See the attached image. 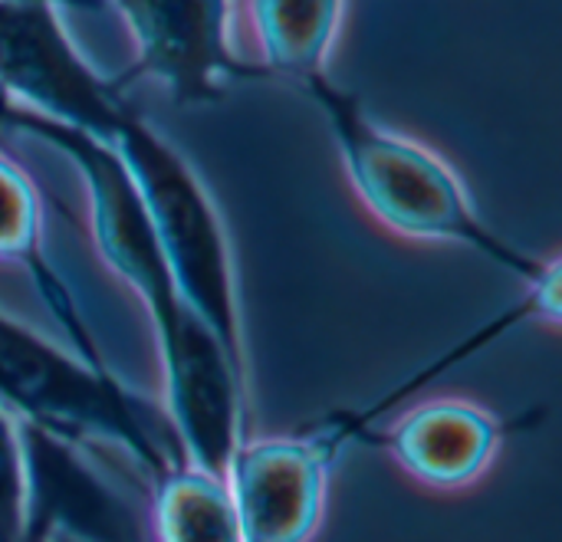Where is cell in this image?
Wrapping results in <instances>:
<instances>
[{
    "mask_svg": "<svg viewBox=\"0 0 562 542\" xmlns=\"http://www.w3.org/2000/svg\"><path fill=\"white\" fill-rule=\"evenodd\" d=\"M115 151L132 174L178 293L211 326L231 359L247 369V332L234 253L221 211L204 181L138 109L125 115L115 135Z\"/></svg>",
    "mask_w": 562,
    "mask_h": 542,
    "instance_id": "3957f363",
    "label": "cell"
},
{
    "mask_svg": "<svg viewBox=\"0 0 562 542\" xmlns=\"http://www.w3.org/2000/svg\"><path fill=\"white\" fill-rule=\"evenodd\" d=\"M323 109L346 184L366 217L408 244H451L481 253L517 280H537L550 257H533L504 240L474 207L458 171L425 142L379 122L359 95L339 89L326 72L303 79Z\"/></svg>",
    "mask_w": 562,
    "mask_h": 542,
    "instance_id": "6da1fadb",
    "label": "cell"
},
{
    "mask_svg": "<svg viewBox=\"0 0 562 542\" xmlns=\"http://www.w3.org/2000/svg\"><path fill=\"white\" fill-rule=\"evenodd\" d=\"M382 444L418 484L458 490L474 484L501 448V425L464 398H431L408 408Z\"/></svg>",
    "mask_w": 562,
    "mask_h": 542,
    "instance_id": "ba28073f",
    "label": "cell"
},
{
    "mask_svg": "<svg viewBox=\"0 0 562 542\" xmlns=\"http://www.w3.org/2000/svg\"><path fill=\"white\" fill-rule=\"evenodd\" d=\"M40 240H43V207H40L36 184L10 155L0 151V267H30L43 283V293L59 313V319L63 309L66 316H72L66 290L43 267Z\"/></svg>",
    "mask_w": 562,
    "mask_h": 542,
    "instance_id": "8fae6325",
    "label": "cell"
},
{
    "mask_svg": "<svg viewBox=\"0 0 562 542\" xmlns=\"http://www.w3.org/2000/svg\"><path fill=\"white\" fill-rule=\"evenodd\" d=\"M30 507L43 510L53 533L76 542H155L142 510L119 494L89 461L86 451L16 421Z\"/></svg>",
    "mask_w": 562,
    "mask_h": 542,
    "instance_id": "52a82bcc",
    "label": "cell"
},
{
    "mask_svg": "<svg viewBox=\"0 0 562 542\" xmlns=\"http://www.w3.org/2000/svg\"><path fill=\"white\" fill-rule=\"evenodd\" d=\"M125 20L138 72L158 79L175 102L204 105L240 76H260L231 43V0H105Z\"/></svg>",
    "mask_w": 562,
    "mask_h": 542,
    "instance_id": "5b68a950",
    "label": "cell"
},
{
    "mask_svg": "<svg viewBox=\"0 0 562 542\" xmlns=\"http://www.w3.org/2000/svg\"><path fill=\"white\" fill-rule=\"evenodd\" d=\"M346 0H247L250 36L260 53V72L296 82L323 72L339 33Z\"/></svg>",
    "mask_w": 562,
    "mask_h": 542,
    "instance_id": "9c48e42d",
    "label": "cell"
},
{
    "mask_svg": "<svg viewBox=\"0 0 562 542\" xmlns=\"http://www.w3.org/2000/svg\"><path fill=\"white\" fill-rule=\"evenodd\" d=\"M329 448L310 438L244 441L227 490L240 542H306L323 517Z\"/></svg>",
    "mask_w": 562,
    "mask_h": 542,
    "instance_id": "8992f818",
    "label": "cell"
},
{
    "mask_svg": "<svg viewBox=\"0 0 562 542\" xmlns=\"http://www.w3.org/2000/svg\"><path fill=\"white\" fill-rule=\"evenodd\" d=\"M49 533H53V527H49L46 513H43V510H36V507H30L26 530H23V540L20 542H49Z\"/></svg>",
    "mask_w": 562,
    "mask_h": 542,
    "instance_id": "4fadbf2b",
    "label": "cell"
},
{
    "mask_svg": "<svg viewBox=\"0 0 562 542\" xmlns=\"http://www.w3.org/2000/svg\"><path fill=\"white\" fill-rule=\"evenodd\" d=\"M3 3H26V0H3ZM49 3H99V0H49Z\"/></svg>",
    "mask_w": 562,
    "mask_h": 542,
    "instance_id": "9a60e30c",
    "label": "cell"
},
{
    "mask_svg": "<svg viewBox=\"0 0 562 542\" xmlns=\"http://www.w3.org/2000/svg\"><path fill=\"white\" fill-rule=\"evenodd\" d=\"M10 109H13V105H10V102H7V95L0 92V132H3V128H10V125H7V122H10Z\"/></svg>",
    "mask_w": 562,
    "mask_h": 542,
    "instance_id": "5bb4252c",
    "label": "cell"
},
{
    "mask_svg": "<svg viewBox=\"0 0 562 542\" xmlns=\"http://www.w3.org/2000/svg\"><path fill=\"white\" fill-rule=\"evenodd\" d=\"M49 542H76V540H69V537H63V533H49Z\"/></svg>",
    "mask_w": 562,
    "mask_h": 542,
    "instance_id": "2e32d148",
    "label": "cell"
},
{
    "mask_svg": "<svg viewBox=\"0 0 562 542\" xmlns=\"http://www.w3.org/2000/svg\"><path fill=\"white\" fill-rule=\"evenodd\" d=\"M0 92L13 109L102 145H115L135 109L82 59L49 0H0Z\"/></svg>",
    "mask_w": 562,
    "mask_h": 542,
    "instance_id": "277c9868",
    "label": "cell"
},
{
    "mask_svg": "<svg viewBox=\"0 0 562 542\" xmlns=\"http://www.w3.org/2000/svg\"><path fill=\"white\" fill-rule=\"evenodd\" d=\"M30 517L26 464L16 418L0 405V542H20Z\"/></svg>",
    "mask_w": 562,
    "mask_h": 542,
    "instance_id": "7c38bea8",
    "label": "cell"
},
{
    "mask_svg": "<svg viewBox=\"0 0 562 542\" xmlns=\"http://www.w3.org/2000/svg\"><path fill=\"white\" fill-rule=\"evenodd\" d=\"M0 405L16 421L56 434L89 458L119 454L151 490L171 471L188 467L155 428L151 408L99 359L66 352L7 313H0Z\"/></svg>",
    "mask_w": 562,
    "mask_h": 542,
    "instance_id": "7a4b0ae2",
    "label": "cell"
},
{
    "mask_svg": "<svg viewBox=\"0 0 562 542\" xmlns=\"http://www.w3.org/2000/svg\"><path fill=\"white\" fill-rule=\"evenodd\" d=\"M155 542H240L227 484L194 471H171L155 490Z\"/></svg>",
    "mask_w": 562,
    "mask_h": 542,
    "instance_id": "30bf717a",
    "label": "cell"
}]
</instances>
